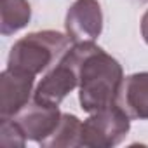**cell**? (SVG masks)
Returning a JSON list of instances; mask_svg holds the SVG:
<instances>
[{"label":"cell","instance_id":"cell-1","mask_svg":"<svg viewBox=\"0 0 148 148\" xmlns=\"http://www.w3.org/2000/svg\"><path fill=\"white\" fill-rule=\"evenodd\" d=\"M63 58L71 63L79 79L82 110L94 113L117 101L122 86V66L94 42L73 44Z\"/></svg>","mask_w":148,"mask_h":148},{"label":"cell","instance_id":"cell-2","mask_svg":"<svg viewBox=\"0 0 148 148\" xmlns=\"http://www.w3.org/2000/svg\"><path fill=\"white\" fill-rule=\"evenodd\" d=\"M70 38L58 32H35L18 40L9 54V68L38 75L52 61L59 59L70 45Z\"/></svg>","mask_w":148,"mask_h":148},{"label":"cell","instance_id":"cell-3","mask_svg":"<svg viewBox=\"0 0 148 148\" xmlns=\"http://www.w3.org/2000/svg\"><path fill=\"white\" fill-rule=\"evenodd\" d=\"M129 115L117 103L94 112L86 122H82L80 146L108 148L119 145L129 132Z\"/></svg>","mask_w":148,"mask_h":148},{"label":"cell","instance_id":"cell-4","mask_svg":"<svg viewBox=\"0 0 148 148\" xmlns=\"http://www.w3.org/2000/svg\"><path fill=\"white\" fill-rule=\"evenodd\" d=\"M64 26L71 44L94 42L103 28V14L98 0H75L66 14Z\"/></svg>","mask_w":148,"mask_h":148},{"label":"cell","instance_id":"cell-5","mask_svg":"<svg viewBox=\"0 0 148 148\" xmlns=\"http://www.w3.org/2000/svg\"><path fill=\"white\" fill-rule=\"evenodd\" d=\"M77 86H79V79L75 68L61 56L58 64L47 71V75L37 86L33 92V101L58 106Z\"/></svg>","mask_w":148,"mask_h":148},{"label":"cell","instance_id":"cell-6","mask_svg":"<svg viewBox=\"0 0 148 148\" xmlns=\"http://www.w3.org/2000/svg\"><path fill=\"white\" fill-rule=\"evenodd\" d=\"M35 77L30 73L9 68L0 75V113L2 117H14L30 99Z\"/></svg>","mask_w":148,"mask_h":148},{"label":"cell","instance_id":"cell-7","mask_svg":"<svg viewBox=\"0 0 148 148\" xmlns=\"http://www.w3.org/2000/svg\"><path fill=\"white\" fill-rule=\"evenodd\" d=\"M61 115L63 113H59L58 106L33 101L32 105H26L19 113H16L14 120L25 132L26 139L42 143L56 131V127L59 125Z\"/></svg>","mask_w":148,"mask_h":148},{"label":"cell","instance_id":"cell-8","mask_svg":"<svg viewBox=\"0 0 148 148\" xmlns=\"http://www.w3.org/2000/svg\"><path fill=\"white\" fill-rule=\"evenodd\" d=\"M129 119H148V71L134 73L122 80L117 101Z\"/></svg>","mask_w":148,"mask_h":148},{"label":"cell","instance_id":"cell-9","mask_svg":"<svg viewBox=\"0 0 148 148\" xmlns=\"http://www.w3.org/2000/svg\"><path fill=\"white\" fill-rule=\"evenodd\" d=\"M32 9L26 0H0V32L11 35L25 28L30 21Z\"/></svg>","mask_w":148,"mask_h":148},{"label":"cell","instance_id":"cell-10","mask_svg":"<svg viewBox=\"0 0 148 148\" xmlns=\"http://www.w3.org/2000/svg\"><path fill=\"white\" fill-rule=\"evenodd\" d=\"M80 131H82V122L75 115L63 113L56 131L40 145L42 146H80Z\"/></svg>","mask_w":148,"mask_h":148},{"label":"cell","instance_id":"cell-11","mask_svg":"<svg viewBox=\"0 0 148 148\" xmlns=\"http://www.w3.org/2000/svg\"><path fill=\"white\" fill-rule=\"evenodd\" d=\"M0 143L4 146H25L26 136L18 125V122L11 117H2V127H0Z\"/></svg>","mask_w":148,"mask_h":148},{"label":"cell","instance_id":"cell-12","mask_svg":"<svg viewBox=\"0 0 148 148\" xmlns=\"http://www.w3.org/2000/svg\"><path fill=\"white\" fill-rule=\"evenodd\" d=\"M141 35H143V38H145V42L148 44V11L145 12V16H143V19H141Z\"/></svg>","mask_w":148,"mask_h":148}]
</instances>
